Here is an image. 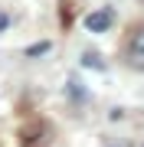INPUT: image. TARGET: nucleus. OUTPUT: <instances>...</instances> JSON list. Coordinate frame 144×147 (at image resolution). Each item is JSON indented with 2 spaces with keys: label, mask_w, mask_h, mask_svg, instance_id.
Returning a JSON list of instances; mask_svg holds the SVG:
<instances>
[{
  "label": "nucleus",
  "mask_w": 144,
  "mask_h": 147,
  "mask_svg": "<svg viewBox=\"0 0 144 147\" xmlns=\"http://www.w3.org/2000/svg\"><path fill=\"white\" fill-rule=\"evenodd\" d=\"M128 62L134 69H144V30H138V36L131 39V49H128Z\"/></svg>",
  "instance_id": "f03ea898"
},
{
  "label": "nucleus",
  "mask_w": 144,
  "mask_h": 147,
  "mask_svg": "<svg viewBox=\"0 0 144 147\" xmlns=\"http://www.w3.org/2000/svg\"><path fill=\"white\" fill-rule=\"evenodd\" d=\"M7 23H10V16H7V13H0V30H7Z\"/></svg>",
  "instance_id": "39448f33"
},
{
  "label": "nucleus",
  "mask_w": 144,
  "mask_h": 147,
  "mask_svg": "<svg viewBox=\"0 0 144 147\" xmlns=\"http://www.w3.org/2000/svg\"><path fill=\"white\" fill-rule=\"evenodd\" d=\"M112 23H115V13L108 10V7H105V10H92V13L85 16V30H89V33H105Z\"/></svg>",
  "instance_id": "f257e3e1"
},
{
  "label": "nucleus",
  "mask_w": 144,
  "mask_h": 147,
  "mask_svg": "<svg viewBox=\"0 0 144 147\" xmlns=\"http://www.w3.org/2000/svg\"><path fill=\"white\" fill-rule=\"evenodd\" d=\"M46 49H49V42H36V46H30V49H26V56H43Z\"/></svg>",
  "instance_id": "20e7f679"
},
{
  "label": "nucleus",
  "mask_w": 144,
  "mask_h": 147,
  "mask_svg": "<svg viewBox=\"0 0 144 147\" xmlns=\"http://www.w3.org/2000/svg\"><path fill=\"white\" fill-rule=\"evenodd\" d=\"M82 65H89V69H105L98 62V56H92V53H85V59H82Z\"/></svg>",
  "instance_id": "7ed1b4c3"
}]
</instances>
